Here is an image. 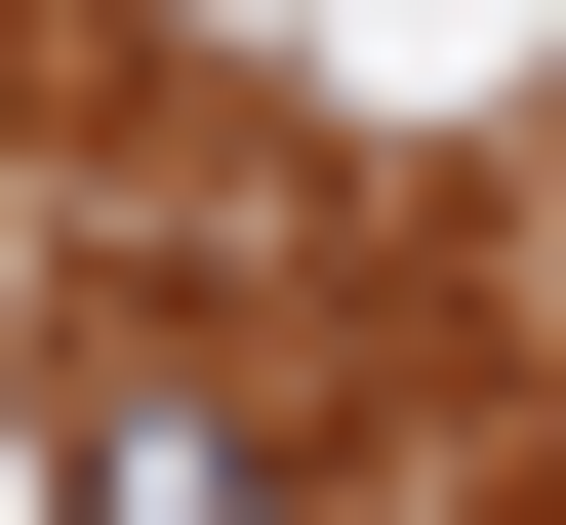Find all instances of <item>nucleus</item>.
I'll list each match as a JSON object with an SVG mask.
<instances>
[{"instance_id":"f257e3e1","label":"nucleus","mask_w":566,"mask_h":525,"mask_svg":"<svg viewBox=\"0 0 566 525\" xmlns=\"http://www.w3.org/2000/svg\"><path fill=\"white\" fill-rule=\"evenodd\" d=\"M82 525H283V444L202 405V364H82Z\"/></svg>"}]
</instances>
